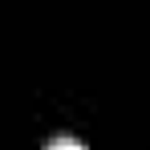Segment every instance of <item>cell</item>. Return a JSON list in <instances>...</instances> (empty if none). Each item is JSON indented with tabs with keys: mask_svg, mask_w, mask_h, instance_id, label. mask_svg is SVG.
<instances>
[{
	"mask_svg": "<svg viewBox=\"0 0 150 150\" xmlns=\"http://www.w3.org/2000/svg\"><path fill=\"white\" fill-rule=\"evenodd\" d=\"M45 150H85V142H81V138H73V134H57V138H49V142H45Z\"/></svg>",
	"mask_w": 150,
	"mask_h": 150,
	"instance_id": "cell-1",
	"label": "cell"
}]
</instances>
